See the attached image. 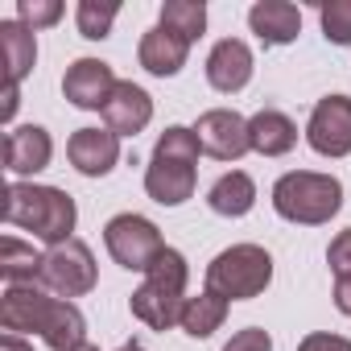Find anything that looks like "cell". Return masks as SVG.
<instances>
[{"instance_id": "1", "label": "cell", "mask_w": 351, "mask_h": 351, "mask_svg": "<svg viewBox=\"0 0 351 351\" xmlns=\"http://www.w3.org/2000/svg\"><path fill=\"white\" fill-rule=\"evenodd\" d=\"M0 326L5 335L34 330L50 351H79L87 343V318L79 314V306L42 285H9L0 298Z\"/></svg>"}, {"instance_id": "2", "label": "cell", "mask_w": 351, "mask_h": 351, "mask_svg": "<svg viewBox=\"0 0 351 351\" xmlns=\"http://www.w3.org/2000/svg\"><path fill=\"white\" fill-rule=\"evenodd\" d=\"M203 145H199V132L186 128V124H169L161 136H157V149L149 157V169H145V191L153 203L161 207H182L186 199H195V182H199V161Z\"/></svg>"}, {"instance_id": "3", "label": "cell", "mask_w": 351, "mask_h": 351, "mask_svg": "<svg viewBox=\"0 0 351 351\" xmlns=\"http://www.w3.org/2000/svg\"><path fill=\"white\" fill-rule=\"evenodd\" d=\"M75 199L58 186H34V182H9L5 191V223L34 232L42 244L58 248L66 240H75Z\"/></svg>"}, {"instance_id": "4", "label": "cell", "mask_w": 351, "mask_h": 351, "mask_svg": "<svg viewBox=\"0 0 351 351\" xmlns=\"http://www.w3.org/2000/svg\"><path fill=\"white\" fill-rule=\"evenodd\" d=\"M186 256L178 248H165L153 269L145 273L141 289L132 293V318H141L145 326L153 330H169L173 322H182V310H186Z\"/></svg>"}, {"instance_id": "5", "label": "cell", "mask_w": 351, "mask_h": 351, "mask_svg": "<svg viewBox=\"0 0 351 351\" xmlns=\"http://www.w3.org/2000/svg\"><path fill=\"white\" fill-rule=\"evenodd\" d=\"M273 207L281 219L289 223H306V228H318V223H330V215H339L343 207V186L330 173H314V169H293V173H281L277 186H273Z\"/></svg>"}, {"instance_id": "6", "label": "cell", "mask_w": 351, "mask_h": 351, "mask_svg": "<svg viewBox=\"0 0 351 351\" xmlns=\"http://www.w3.org/2000/svg\"><path fill=\"white\" fill-rule=\"evenodd\" d=\"M273 281V256L261 244H232L207 265V289L228 302L261 298Z\"/></svg>"}, {"instance_id": "7", "label": "cell", "mask_w": 351, "mask_h": 351, "mask_svg": "<svg viewBox=\"0 0 351 351\" xmlns=\"http://www.w3.org/2000/svg\"><path fill=\"white\" fill-rule=\"evenodd\" d=\"M104 244H108L112 261H116L120 269H128V273H149L153 261L165 252L157 223H149L145 215H132V211L108 219V228H104Z\"/></svg>"}, {"instance_id": "8", "label": "cell", "mask_w": 351, "mask_h": 351, "mask_svg": "<svg viewBox=\"0 0 351 351\" xmlns=\"http://www.w3.org/2000/svg\"><path fill=\"white\" fill-rule=\"evenodd\" d=\"M38 285L58 293V298H83L95 289V256L83 240H66L42 256Z\"/></svg>"}, {"instance_id": "9", "label": "cell", "mask_w": 351, "mask_h": 351, "mask_svg": "<svg viewBox=\"0 0 351 351\" xmlns=\"http://www.w3.org/2000/svg\"><path fill=\"white\" fill-rule=\"evenodd\" d=\"M306 141L322 157H347L351 153V95H326L314 104Z\"/></svg>"}, {"instance_id": "10", "label": "cell", "mask_w": 351, "mask_h": 351, "mask_svg": "<svg viewBox=\"0 0 351 351\" xmlns=\"http://www.w3.org/2000/svg\"><path fill=\"white\" fill-rule=\"evenodd\" d=\"M195 132H199L203 153L215 157V161H240V157L252 149V141H248V120H244L240 112H232V108L203 112L199 124H195Z\"/></svg>"}, {"instance_id": "11", "label": "cell", "mask_w": 351, "mask_h": 351, "mask_svg": "<svg viewBox=\"0 0 351 351\" xmlns=\"http://www.w3.org/2000/svg\"><path fill=\"white\" fill-rule=\"evenodd\" d=\"M116 83H120V79L112 75L108 62H99V58H79V62H71L66 75H62V95H66L75 108H83V112H104V104L112 99Z\"/></svg>"}, {"instance_id": "12", "label": "cell", "mask_w": 351, "mask_h": 351, "mask_svg": "<svg viewBox=\"0 0 351 351\" xmlns=\"http://www.w3.org/2000/svg\"><path fill=\"white\" fill-rule=\"evenodd\" d=\"M66 157L83 178H104L120 161V136L112 128H79L66 141Z\"/></svg>"}, {"instance_id": "13", "label": "cell", "mask_w": 351, "mask_h": 351, "mask_svg": "<svg viewBox=\"0 0 351 351\" xmlns=\"http://www.w3.org/2000/svg\"><path fill=\"white\" fill-rule=\"evenodd\" d=\"M54 157V141L42 124H21L5 136V169L13 178H29V173L46 169Z\"/></svg>"}, {"instance_id": "14", "label": "cell", "mask_w": 351, "mask_h": 351, "mask_svg": "<svg viewBox=\"0 0 351 351\" xmlns=\"http://www.w3.org/2000/svg\"><path fill=\"white\" fill-rule=\"evenodd\" d=\"M248 79H252V50L240 38L215 42V50L207 54V83L223 95H236L248 87Z\"/></svg>"}, {"instance_id": "15", "label": "cell", "mask_w": 351, "mask_h": 351, "mask_svg": "<svg viewBox=\"0 0 351 351\" xmlns=\"http://www.w3.org/2000/svg\"><path fill=\"white\" fill-rule=\"evenodd\" d=\"M104 120H108V128H112L116 136H136V132H145V124L153 120V99H149V91L120 79L116 91H112V99L104 104Z\"/></svg>"}, {"instance_id": "16", "label": "cell", "mask_w": 351, "mask_h": 351, "mask_svg": "<svg viewBox=\"0 0 351 351\" xmlns=\"http://www.w3.org/2000/svg\"><path fill=\"white\" fill-rule=\"evenodd\" d=\"M186 54H191V42L178 38L173 29H165V25H153V29L141 38V50H136L141 66H145L149 75H157V79L178 75V71L186 66Z\"/></svg>"}, {"instance_id": "17", "label": "cell", "mask_w": 351, "mask_h": 351, "mask_svg": "<svg viewBox=\"0 0 351 351\" xmlns=\"http://www.w3.org/2000/svg\"><path fill=\"white\" fill-rule=\"evenodd\" d=\"M248 25L261 38V46H289L302 29V13L289 0H261L248 9Z\"/></svg>"}, {"instance_id": "18", "label": "cell", "mask_w": 351, "mask_h": 351, "mask_svg": "<svg viewBox=\"0 0 351 351\" xmlns=\"http://www.w3.org/2000/svg\"><path fill=\"white\" fill-rule=\"evenodd\" d=\"M248 141H252V149L261 157H285L298 145V124L277 108H261L248 120Z\"/></svg>"}, {"instance_id": "19", "label": "cell", "mask_w": 351, "mask_h": 351, "mask_svg": "<svg viewBox=\"0 0 351 351\" xmlns=\"http://www.w3.org/2000/svg\"><path fill=\"white\" fill-rule=\"evenodd\" d=\"M0 58H5V75L13 87H21V79L34 71L38 62V42L34 29L21 21H0Z\"/></svg>"}, {"instance_id": "20", "label": "cell", "mask_w": 351, "mask_h": 351, "mask_svg": "<svg viewBox=\"0 0 351 351\" xmlns=\"http://www.w3.org/2000/svg\"><path fill=\"white\" fill-rule=\"evenodd\" d=\"M207 207H211L215 215L240 219V215H248V211L256 207V182L248 178L244 169H232V173H223V178L211 186V195H207Z\"/></svg>"}, {"instance_id": "21", "label": "cell", "mask_w": 351, "mask_h": 351, "mask_svg": "<svg viewBox=\"0 0 351 351\" xmlns=\"http://www.w3.org/2000/svg\"><path fill=\"white\" fill-rule=\"evenodd\" d=\"M42 273V252H34V244L5 236L0 240V277L9 285H34Z\"/></svg>"}, {"instance_id": "22", "label": "cell", "mask_w": 351, "mask_h": 351, "mask_svg": "<svg viewBox=\"0 0 351 351\" xmlns=\"http://www.w3.org/2000/svg\"><path fill=\"white\" fill-rule=\"evenodd\" d=\"M223 318H228V298H219V293L203 289L199 298H186L182 330H186L191 339H207V335H215V330L223 326Z\"/></svg>"}, {"instance_id": "23", "label": "cell", "mask_w": 351, "mask_h": 351, "mask_svg": "<svg viewBox=\"0 0 351 351\" xmlns=\"http://www.w3.org/2000/svg\"><path fill=\"white\" fill-rule=\"evenodd\" d=\"M161 25L173 29L178 38H186V42H195L207 29V5L203 0H165L161 5Z\"/></svg>"}, {"instance_id": "24", "label": "cell", "mask_w": 351, "mask_h": 351, "mask_svg": "<svg viewBox=\"0 0 351 351\" xmlns=\"http://www.w3.org/2000/svg\"><path fill=\"white\" fill-rule=\"evenodd\" d=\"M116 13H120V5H99V0H83V5H79V13H75V21H79V34H83V38H91V42L108 38V34H112V21H116Z\"/></svg>"}, {"instance_id": "25", "label": "cell", "mask_w": 351, "mask_h": 351, "mask_svg": "<svg viewBox=\"0 0 351 351\" xmlns=\"http://www.w3.org/2000/svg\"><path fill=\"white\" fill-rule=\"evenodd\" d=\"M322 21V38L335 46H351V0H330V5L318 9Z\"/></svg>"}, {"instance_id": "26", "label": "cell", "mask_w": 351, "mask_h": 351, "mask_svg": "<svg viewBox=\"0 0 351 351\" xmlns=\"http://www.w3.org/2000/svg\"><path fill=\"white\" fill-rule=\"evenodd\" d=\"M58 17H62V5H58V0H21V5H17V21L29 25L34 34L58 25Z\"/></svg>"}, {"instance_id": "27", "label": "cell", "mask_w": 351, "mask_h": 351, "mask_svg": "<svg viewBox=\"0 0 351 351\" xmlns=\"http://www.w3.org/2000/svg\"><path fill=\"white\" fill-rule=\"evenodd\" d=\"M326 265H330L335 277H351V228L339 232V236L330 240V248H326Z\"/></svg>"}, {"instance_id": "28", "label": "cell", "mask_w": 351, "mask_h": 351, "mask_svg": "<svg viewBox=\"0 0 351 351\" xmlns=\"http://www.w3.org/2000/svg\"><path fill=\"white\" fill-rule=\"evenodd\" d=\"M223 351H273V339H269V330H261V326H244V330L232 335V343H228Z\"/></svg>"}, {"instance_id": "29", "label": "cell", "mask_w": 351, "mask_h": 351, "mask_svg": "<svg viewBox=\"0 0 351 351\" xmlns=\"http://www.w3.org/2000/svg\"><path fill=\"white\" fill-rule=\"evenodd\" d=\"M298 351H351V339L343 335H326V330H314L298 343Z\"/></svg>"}, {"instance_id": "30", "label": "cell", "mask_w": 351, "mask_h": 351, "mask_svg": "<svg viewBox=\"0 0 351 351\" xmlns=\"http://www.w3.org/2000/svg\"><path fill=\"white\" fill-rule=\"evenodd\" d=\"M335 306H339V314L351 318V277H335Z\"/></svg>"}, {"instance_id": "31", "label": "cell", "mask_w": 351, "mask_h": 351, "mask_svg": "<svg viewBox=\"0 0 351 351\" xmlns=\"http://www.w3.org/2000/svg\"><path fill=\"white\" fill-rule=\"evenodd\" d=\"M17 104H21L17 87H13V83H5V108H0V116H5V120H13V116H17Z\"/></svg>"}, {"instance_id": "32", "label": "cell", "mask_w": 351, "mask_h": 351, "mask_svg": "<svg viewBox=\"0 0 351 351\" xmlns=\"http://www.w3.org/2000/svg\"><path fill=\"white\" fill-rule=\"evenodd\" d=\"M0 351H34L21 335H5V339H0Z\"/></svg>"}, {"instance_id": "33", "label": "cell", "mask_w": 351, "mask_h": 351, "mask_svg": "<svg viewBox=\"0 0 351 351\" xmlns=\"http://www.w3.org/2000/svg\"><path fill=\"white\" fill-rule=\"evenodd\" d=\"M120 351H145V347H141V343H124Z\"/></svg>"}, {"instance_id": "34", "label": "cell", "mask_w": 351, "mask_h": 351, "mask_svg": "<svg viewBox=\"0 0 351 351\" xmlns=\"http://www.w3.org/2000/svg\"><path fill=\"white\" fill-rule=\"evenodd\" d=\"M79 351H99V347H91V343H83V347H79Z\"/></svg>"}]
</instances>
